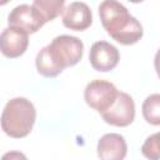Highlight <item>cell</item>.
Listing matches in <instances>:
<instances>
[{
    "mask_svg": "<svg viewBox=\"0 0 160 160\" xmlns=\"http://www.w3.org/2000/svg\"><path fill=\"white\" fill-rule=\"evenodd\" d=\"M154 64H155V70H156V72H158V75H159V78H160V52H159V50H158V52H156V55H155Z\"/></svg>",
    "mask_w": 160,
    "mask_h": 160,
    "instance_id": "9a60e30c",
    "label": "cell"
},
{
    "mask_svg": "<svg viewBox=\"0 0 160 160\" xmlns=\"http://www.w3.org/2000/svg\"><path fill=\"white\" fill-rule=\"evenodd\" d=\"M119 95L115 85L106 80H92L90 81L84 92L86 104L96 110L98 112H106L116 101Z\"/></svg>",
    "mask_w": 160,
    "mask_h": 160,
    "instance_id": "277c9868",
    "label": "cell"
},
{
    "mask_svg": "<svg viewBox=\"0 0 160 160\" xmlns=\"http://www.w3.org/2000/svg\"><path fill=\"white\" fill-rule=\"evenodd\" d=\"M105 122L114 126H128L135 118V104L132 98L122 91H119L115 104L104 114H101Z\"/></svg>",
    "mask_w": 160,
    "mask_h": 160,
    "instance_id": "8992f818",
    "label": "cell"
},
{
    "mask_svg": "<svg viewBox=\"0 0 160 160\" xmlns=\"http://www.w3.org/2000/svg\"><path fill=\"white\" fill-rule=\"evenodd\" d=\"M159 52H160V49H159Z\"/></svg>",
    "mask_w": 160,
    "mask_h": 160,
    "instance_id": "2e32d148",
    "label": "cell"
},
{
    "mask_svg": "<svg viewBox=\"0 0 160 160\" xmlns=\"http://www.w3.org/2000/svg\"><path fill=\"white\" fill-rule=\"evenodd\" d=\"M1 160H28V158L20 151H9L2 155Z\"/></svg>",
    "mask_w": 160,
    "mask_h": 160,
    "instance_id": "5bb4252c",
    "label": "cell"
},
{
    "mask_svg": "<svg viewBox=\"0 0 160 160\" xmlns=\"http://www.w3.org/2000/svg\"><path fill=\"white\" fill-rule=\"evenodd\" d=\"M32 5L40 11L45 22L54 20L65 10L64 0H35Z\"/></svg>",
    "mask_w": 160,
    "mask_h": 160,
    "instance_id": "8fae6325",
    "label": "cell"
},
{
    "mask_svg": "<svg viewBox=\"0 0 160 160\" xmlns=\"http://www.w3.org/2000/svg\"><path fill=\"white\" fill-rule=\"evenodd\" d=\"M119 59V50L106 41H96L90 49L89 60L91 66L98 71L112 70L118 65Z\"/></svg>",
    "mask_w": 160,
    "mask_h": 160,
    "instance_id": "52a82bcc",
    "label": "cell"
},
{
    "mask_svg": "<svg viewBox=\"0 0 160 160\" xmlns=\"http://www.w3.org/2000/svg\"><path fill=\"white\" fill-rule=\"evenodd\" d=\"M144 119L151 125H160V94L149 95L142 102Z\"/></svg>",
    "mask_w": 160,
    "mask_h": 160,
    "instance_id": "7c38bea8",
    "label": "cell"
},
{
    "mask_svg": "<svg viewBox=\"0 0 160 160\" xmlns=\"http://www.w3.org/2000/svg\"><path fill=\"white\" fill-rule=\"evenodd\" d=\"M84 54V44L70 35L56 36L36 55V69L45 78L58 76L65 68L76 65Z\"/></svg>",
    "mask_w": 160,
    "mask_h": 160,
    "instance_id": "6da1fadb",
    "label": "cell"
},
{
    "mask_svg": "<svg viewBox=\"0 0 160 160\" xmlns=\"http://www.w3.org/2000/svg\"><path fill=\"white\" fill-rule=\"evenodd\" d=\"M8 21L10 26L21 29L28 34L36 32L45 24L42 15L32 4H22L14 8L9 14Z\"/></svg>",
    "mask_w": 160,
    "mask_h": 160,
    "instance_id": "5b68a950",
    "label": "cell"
},
{
    "mask_svg": "<svg viewBox=\"0 0 160 160\" xmlns=\"http://www.w3.org/2000/svg\"><path fill=\"white\" fill-rule=\"evenodd\" d=\"M99 15L106 32L118 42L132 45L142 38L141 24L122 4L114 0L102 1L99 5Z\"/></svg>",
    "mask_w": 160,
    "mask_h": 160,
    "instance_id": "7a4b0ae2",
    "label": "cell"
},
{
    "mask_svg": "<svg viewBox=\"0 0 160 160\" xmlns=\"http://www.w3.org/2000/svg\"><path fill=\"white\" fill-rule=\"evenodd\" d=\"M36 119V111L32 102L25 98H14L9 100L2 110L1 128L11 138H25L30 134Z\"/></svg>",
    "mask_w": 160,
    "mask_h": 160,
    "instance_id": "3957f363",
    "label": "cell"
},
{
    "mask_svg": "<svg viewBox=\"0 0 160 160\" xmlns=\"http://www.w3.org/2000/svg\"><path fill=\"white\" fill-rule=\"evenodd\" d=\"M126 151V141L120 134H105L98 142V155L100 160H124Z\"/></svg>",
    "mask_w": 160,
    "mask_h": 160,
    "instance_id": "30bf717a",
    "label": "cell"
},
{
    "mask_svg": "<svg viewBox=\"0 0 160 160\" xmlns=\"http://www.w3.org/2000/svg\"><path fill=\"white\" fill-rule=\"evenodd\" d=\"M142 155L149 160H160V131L150 135L141 146Z\"/></svg>",
    "mask_w": 160,
    "mask_h": 160,
    "instance_id": "4fadbf2b",
    "label": "cell"
},
{
    "mask_svg": "<svg viewBox=\"0 0 160 160\" xmlns=\"http://www.w3.org/2000/svg\"><path fill=\"white\" fill-rule=\"evenodd\" d=\"M91 10L85 2H70L62 12V24L70 30L82 31L91 25Z\"/></svg>",
    "mask_w": 160,
    "mask_h": 160,
    "instance_id": "9c48e42d",
    "label": "cell"
},
{
    "mask_svg": "<svg viewBox=\"0 0 160 160\" xmlns=\"http://www.w3.org/2000/svg\"><path fill=\"white\" fill-rule=\"evenodd\" d=\"M28 32L21 29L9 26L2 30L0 36V49L1 52L10 59L19 58L22 55L29 45Z\"/></svg>",
    "mask_w": 160,
    "mask_h": 160,
    "instance_id": "ba28073f",
    "label": "cell"
}]
</instances>
